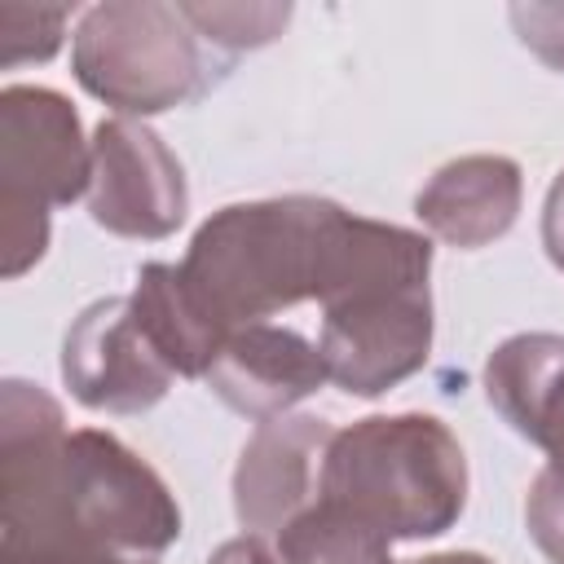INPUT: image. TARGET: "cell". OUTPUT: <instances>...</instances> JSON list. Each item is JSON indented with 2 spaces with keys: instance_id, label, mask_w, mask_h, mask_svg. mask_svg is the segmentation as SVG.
Returning a JSON list of instances; mask_svg holds the SVG:
<instances>
[{
  "instance_id": "obj_15",
  "label": "cell",
  "mask_w": 564,
  "mask_h": 564,
  "mask_svg": "<svg viewBox=\"0 0 564 564\" xmlns=\"http://www.w3.org/2000/svg\"><path fill=\"white\" fill-rule=\"evenodd\" d=\"M181 9L225 62L273 44L291 22V4H181Z\"/></svg>"
},
{
  "instance_id": "obj_19",
  "label": "cell",
  "mask_w": 564,
  "mask_h": 564,
  "mask_svg": "<svg viewBox=\"0 0 564 564\" xmlns=\"http://www.w3.org/2000/svg\"><path fill=\"white\" fill-rule=\"evenodd\" d=\"M542 247H546V260L564 273V167L551 176L542 198Z\"/></svg>"
},
{
  "instance_id": "obj_10",
  "label": "cell",
  "mask_w": 564,
  "mask_h": 564,
  "mask_svg": "<svg viewBox=\"0 0 564 564\" xmlns=\"http://www.w3.org/2000/svg\"><path fill=\"white\" fill-rule=\"evenodd\" d=\"M203 383L234 414L264 423V419L291 414V405H300L322 383H330V375L317 339L278 322H256V326H238L225 339Z\"/></svg>"
},
{
  "instance_id": "obj_18",
  "label": "cell",
  "mask_w": 564,
  "mask_h": 564,
  "mask_svg": "<svg viewBox=\"0 0 564 564\" xmlns=\"http://www.w3.org/2000/svg\"><path fill=\"white\" fill-rule=\"evenodd\" d=\"M520 44L564 75V4H511L507 9Z\"/></svg>"
},
{
  "instance_id": "obj_1",
  "label": "cell",
  "mask_w": 564,
  "mask_h": 564,
  "mask_svg": "<svg viewBox=\"0 0 564 564\" xmlns=\"http://www.w3.org/2000/svg\"><path fill=\"white\" fill-rule=\"evenodd\" d=\"M176 538L181 507L132 445L66 427L31 379L0 383V564H159Z\"/></svg>"
},
{
  "instance_id": "obj_17",
  "label": "cell",
  "mask_w": 564,
  "mask_h": 564,
  "mask_svg": "<svg viewBox=\"0 0 564 564\" xmlns=\"http://www.w3.org/2000/svg\"><path fill=\"white\" fill-rule=\"evenodd\" d=\"M524 524L529 538L538 542V551L551 564H564V480L555 471H538L524 498Z\"/></svg>"
},
{
  "instance_id": "obj_20",
  "label": "cell",
  "mask_w": 564,
  "mask_h": 564,
  "mask_svg": "<svg viewBox=\"0 0 564 564\" xmlns=\"http://www.w3.org/2000/svg\"><path fill=\"white\" fill-rule=\"evenodd\" d=\"M207 564H282V560H278V546H273V542L242 533V538L220 542V546L207 555Z\"/></svg>"
},
{
  "instance_id": "obj_9",
  "label": "cell",
  "mask_w": 564,
  "mask_h": 564,
  "mask_svg": "<svg viewBox=\"0 0 564 564\" xmlns=\"http://www.w3.org/2000/svg\"><path fill=\"white\" fill-rule=\"evenodd\" d=\"M335 427L317 414L256 423L234 467V516L251 538L273 542L322 498V463Z\"/></svg>"
},
{
  "instance_id": "obj_13",
  "label": "cell",
  "mask_w": 564,
  "mask_h": 564,
  "mask_svg": "<svg viewBox=\"0 0 564 564\" xmlns=\"http://www.w3.org/2000/svg\"><path fill=\"white\" fill-rule=\"evenodd\" d=\"M132 313L176 379H203L229 339V330L198 304V295L181 278V264L167 260H150L137 269Z\"/></svg>"
},
{
  "instance_id": "obj_2",
  "label": "cell",
  "mask_w": 564,
  "mask_h": 564,
  "mask_svg": "<svg viewBox=\"0 0 564 564\" xmlns=\"http://www.w3.org/2000/svg\"><path fill=\"white\" fill-rule=\"evenodd\" d=\"M432 242L348 212L322 282V361L348 397H383L432 357Z\"/></svg>"
},
{
  "instance_id": "obj_4",
  "label": "cell",
  "mask_w": 564,
  "mask_h": 564,
  "mask_svg": "<svg viewBox=\"0 0 564 564\" xmlns=\"http://www.w3.org/2000/svg\"><path fill=\"white\" fill-rule=\"evenodd\" d=\"M317 502L388 542L441 538L467 507V454L436 414H366L330 436Z\"/></svg>"
},
{
  "instance_id": "obj_16",
  "label": "cell",
  "mask_w": 564,
  "mask_h": 564,
  "mask_svg": "<svg viewBox=\"0 0 564 564\" xmlns=\"http://www.w3.org/2000/svg\"><path fill=\"white\" fill-rule=\"evenodd\" d=\"M70 13H75V4H18V0H4L0 4V66L18 70L26 62H48L66 40Z\"/></svg>"
},
{
  "instance_id": "obj_5",
  "label": "cell",
  "mask_w": 564,
  "mask_h": 564,
  "mask_svg": "<svg viewBox=\"0 0 564 564\" xmlns=\"http://www.w3.org/2000/svg\"><path fill=\"white\" fill-rule=\"evenodd\" d=\"M229 66L185 18L163 0H106L79 13L70 35V70L79 88L123 119H150L203 97Z\"/></svg>"
},
{
  "instance_id": "obj_21",
  "label": "cell",
  "mask_w": 564,
  "mask_h": 564,
  "mask_svg": "<svg viewBox=\"0 0 564 564\" xmlns=\"http://www.w3.org/2000/svg\"><path fill=\"white\" fill-rule=\"evenodd\" d=\"M401 564H498V560L480 555V551H436V555H419V560H401Z\"/></svg>"
},
{
  "instance_id": "obj_11",
  "label": "cell",
  "mask_w": 564,
  "mask_h": 564,
  "mask_svg": "<svg viewBox=\"0 0 564 564\" xmlns=\"http://www.w3.org/2000/svg\"><path fill=\"white\" fill-rule=\"evenodd\" d=\"M524 203V172L507 154H463L441 163L414 194L419 225L458 251H480L511 234Z\"/></svg>"
},
{
  "instance_id": "obj_7",
  "label": "cell",
  "mask_w": 564,
  "mask_h": 564,
  "mask_svg": "<svg viewBox=\"0 0 564 564\" xmlns=\"http://www.w3.org/2000/svg\"><path fill=\"white\" fill-rule=\"evenodd\" d=\"M189 185L181 159L141 119H101L93 128L88 216L115 238L159 242L185 225Z\"/></svg>"
},
{
  "instance_id": "obj_14",
  "label": "cell",
  "mask_w": 564,
  "mask_h": 564,
  "mask_svg": "<svg viewBox=\"0 0 564 564\" xmlns=\"http://www.w3.org/2000/svg\"><path fill=\"white\" fill-rule=\"evenodd\" d=\"M273 546L282 564H397L388 538L335 511L330 502H313L304 516H295L273 538Z\"/></svg>"
},
{
  "instance_id": "obj_12",
  "label": "cell",
  "mask_w": 564,
  "mask_h": 564,
  "mask_svg": "<svg viewBox=\"0 0 564 564\" xmlns=\"http://www.w3.org/2000/svg\"><path fill=\"white\" fill-rule=\"evenodd\" d=\"M485 397L564 480V335L520 330L485 357Z\"/></svg>"
},
{
  "instance_id": "obj_3",
  "label": "cell",
  "mask_w": 564,
  "mask_h": 564,
  "mask_svg": "<svg viewBox=\"0 0 564 564\" xmlns=\"http://www.w3.org/2000/svg\"><path fill=\"white\" fill-rule=\"evenodd\" d=\"M344 216L348 207L317 194L229 203L194 229L181 278L229 335L269 322L322 295Z\"/></svg>"
},
{
  "instance_id": "obj_6",
  "label": "cell",
  "mask_w": 564,
  "mask_h": 564,
  "mask_svg": "<svg viewBox=\"0 0 564 564\" xmlns=\"http://www.w3.org/2000/svg\"><path fill=\"white\" fill-rule=\"evenodd\" d=\"M93 185V141L70 97L44 84L0 93V207L53 212Z\"/></svg>"
},
{
  "instance_id": "obj_8",
  "label": "cell",
  "mask_w": 564,
  "mask_h": 564,
  "mask_svg": "<svg viewBox=\"0 0 564 564\" xmlns=\"http://www.w3.org/2000/svg\"><path fill=\"white\" fill-rule=\"evenodd\" d=\"M62 379L84 410L145 414L167 397L176 375L141 330L132 295H106L70 322L62 339Z\"/></svg>"
}]
</instances>
